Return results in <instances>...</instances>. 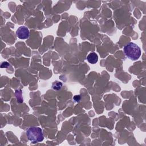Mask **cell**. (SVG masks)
Masks as SVG:
<instances>
[{
    "mask_svg": "<svg viewBox=\"0 0 146 146\" xmlns=\"http://www.w3.org/2000/svg\"><path fill=\"white\" fill-rule=\"evenodd\" d=\"M87 60L91 64H95L98 60V56L95 52H91L87 55Z\"/></svg>",
    "mask_w": 146,
    "mask_h": 146,
    "instance_id": "obj_4",
    "label": "cell"
},
{
    "mask_svg": "<svg viewBox=\"0 0 146 146\" xmlns=\"http://www.w3.org/2000/svg\"><path fill=\"white\" fill-rule=\"evenodd\" d=\"M62 86V83L60 82H58V81H55L52 84V87L54 90H59L60 89L61 87Z\"/></svg>",
    "mask_w": 146,
    "mask_h": 146,
    "instance_id": "obj_5",
    "label": "cell"
},
{
    "mask_svg": "<svg viewBox=\"0 0 146 146\" xmlns=\"http://www.w3.org/2000/svg\"><path fill=\"white\" fill-rule=\"evenodd\" d=\"M17 37L21 39H27L29 36V31L27 27L24 26H20L16 31Z\"/></svg>",
    "mask_w": 146,
    "mask_h": 146,
    "instance_id": "obj_3",
    "label": "cell"
},
{
    "mask_svg": "<svg viewBox=\"0 0 146 146\" xmlns=\"http://www.w3.org/2000/svg\"><path fill=\"white\" fill-rule=\"evenodd\" d=\"M26 135L29 140L33 143L41 142L43 140L42 130L39 127H31L26 131Z\"/></svg>",
    "mask_w": 146,
    "mask_h": 146,
    "instance_id": "obj_2",
    "label": "cell"
},
{
    "mask_svg": "<svg viewBox=\"0 0 146 146\" xmlns=\"http://www.w3.org/2000/svg\"><path fill=\"white\" fill-rule=\"evenodd\" d=\"M123 50L125 56L132 60L138 59L141 55V49L140 47L133 42H129L125 44L123 48Z\"/></svg>",
    "mask_w": 146,
    "mask_h": 146,
    "instance_id": "obj_1",
    "label": "cell"
}]
</instances>
